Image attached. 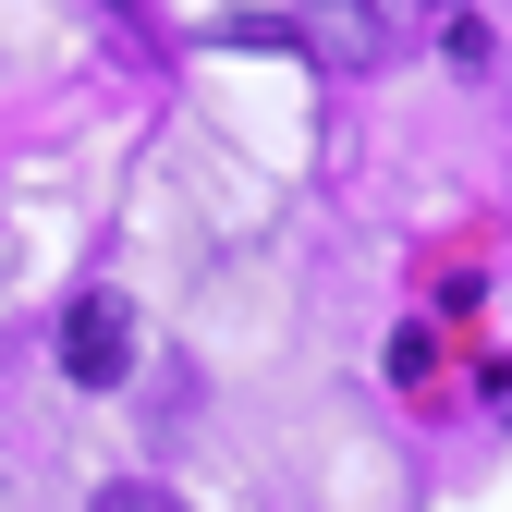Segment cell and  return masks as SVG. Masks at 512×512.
<instances>
[{"instance_id": "obj_2", "label": "cell", "mask_w": 512, "mask_h": 512, "mask_svg": "<svg viewBox=\"0 0 512 512\" xmlns=\"http://www.w3.org/2000/svg\"><path fill=\"white\" fill-rule=\"evenodd\" d=\"M98 512H183L171 488H147V476H122V488H98Z\"/></svg>"}, {"instance_id": "obj_1", "label": "cell", "mask_w": 512, "mask_h": 512, "mask_svg": "<svg viewBox=\"0 0 512 512\" xmlns=\"http://www.w3.org/2000/svg\"><path fill=\"white\" fill-rule=\"evenodd\" d=\"M122 366H135V305H122V293H74V305H61V378L110 391Z\"/></svg>"}]
</instances>
